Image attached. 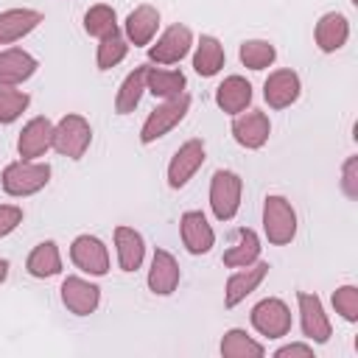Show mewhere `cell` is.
<instances>
[{
    "label": "cell",
    "mask_w": 358,
    "mask_h": 358,
    "mask_svg": "<svg viewBox=\"0 0 358 358\" xmlns=\"http://www.w3.org/2000/svg\"><path fill=\"white\" fill-rule=\"evenodd\" d=\"M50 179V165L48 162H34V159H20L6 165L3 171V190L8 196H31L42 190Z\"/></svg>",
    "instance_id": "1"
},
{
    "label": "cell",
    "mask_w": 358,
    "mask_h": 358,
    "mask_svg": "<svg viewBox=\"0 0 358 358\" xmlns=\"http://www.w3.org/2000/svg\"><path fill=\"white\" fill-rule=\"evenodd\" d=\"M263 229H266V238L268 243L274 246H285L294 241L296 235V213L291 207L288 199L282 196H266V204H263Z\"/></svg>",
    "instance_id": "2"
},
{
    "label": "cell",
    "mask_w": 358,
    "mask_h": 358,
    "mask_svg": "<svg viewBox=\"0 0 358 358\" xmlns=\"http://www.w3.org/2000/svg\"><path fill=\"white\" fill-rule=\"evenodd\" d=\"M187 109H190V95H187V92H182V95L168 98L165 103H159V106L145 117V123H143V129H140V143L148 145V143L159 140L162 134H168V131L187 115Z\"/></svg>",
    "instance_id": "3"
},
{
    "label": "cell",
    "mask_w": 358,
    "mask_h": 358,
    "mask_svg": "<svg viewBox=\"0 0 358 358\" xmlns=\"http://www.w3.org/2000/svg\"><path fill=\"white\" fill-rule=\"evenodd\" d=\"M92 143V129L81 115H64L53 126V148L70 159H81Z\"/></svg>",
    "instance_id": "4"
},
{
    "label": "cell",
    "mask_w": 358,
    "mask_h": 358,
    "mask_svg": "<svg viewBox=\"0 0 358 358\" xmlns=\"http://www.w3.org/2000/svg\"><path fill=\"white\" fill-rule=\"evenodd\" d=\"M241 190L243 182L238 173L232 171H215L213 182H210V207L215 213L218 221H229L235 218L238 207H241Z\"/></svg>",
    "instance_id": "5"
},
{
    "label": "cell",
    "mask_w": 358,
    "mask_h": 358,
    "mask_svg": "<svg viewBox=\"0 0 358 358\" xmlns=\"http://www.w3.org/2000/svg\"><path fill=\"white\" fill-rule=\"evenodd\" d=\"M252 324L266 338H282L291 333V310L282 299H274V296L260 299L252 308Z\"/></svg>",
    "instance_id": "6"
},
{
    "label": "cell",
    "mask_w": 358,
    "mask_h": 358,
    "mask_svg": "<svg viewBox=\"0 0 358 358\" xmlns=\"http://www.w3.org/2000/svg\"><path fill=\"white\" fill-rule=\"evenodd\" d=\"M193 45V34L187 25H171L165 28V34L157 39V45L148 48V59L157 64H176L179 59L187 56Z\"/></svg>",
    "instance_id": "7"
},
{
    "label": "cell",
    "mask_w": 358,
    "mask_h": 358,
    "mask_svg": "<svg viewBox=\"0 0 358 358\" xmlns=\"http://www.w3.org/2000/svg\"><path fill=\"white\" fill-rule=\"evenodd\" d=\"M201 162H204V143H201V140H187V143H182L179 151L173 154L171 165H168V185H171L173 190L185 187V185L190 182V176L201 168Z\"/></svg>",
    "instance_id": "8"
},
{
    "label": "cell",
    "mask_w": 358,
    "mask_h": 358,
    "mask_svg": "<svg viewBox=\"0 0 358 358\" xmlns=\"http://www.w3.org/2000/svg\"><path fill=\"white\" fill-rule=\"evenodd\" d=\"M70 257L87 274L103 277L109 271V252H106V246L95 235H78L73 241V246H70Z\"/></svg>",
    "instance_id": "9"
},
{
    "label": "cell",
    "mask_w": 358,
    "mask_h": 358,
    "mask_svg": "<svg viewBox=\"0 0 358 358\" xmlns=\"http://www.w3.org/2000/svg\"><path fill=\"white\" fill-rule=\"evenodd\" d=\"M232 134L243 148H263L271 134V123H268L266 112H257V109L238 112L232 120Z\"/></svg>",
    "instance_id": "10"
},
{
    "label": "cell",
    "mask_w": 358,
    "mask_h": 358,
    "mask_svg": "<svg viewBox=\"0 0 358 358\" xmlns=\"http://www.w3.org/2000/svg\"><path fill=\"white\" fill-rule=\"evenodd\" d=\"M296 302H299V319H302V333L316 341V344H324L330 338V322H327V313L322 308V299L316 294H305L299 291L296 294Z\"/></svg>",
    "instance_id": "11"
},
{
    "label": "cell",
    "mask_w": 358,
    "mask_h": 358,
    "mask_svg": "<svg viewBox=\"0 0 358 358\" xmlns=\"http://www.w3.org/2000/svg\"><path fill=\"white\" fill-rule=\"evenodd\" d=\"M62 302H64V308L70 313L90 316L101 302V288L87 282V280H81V277H67L62 282Z\"/></svg>",
    "instance_id": "12"
},
{
    "label": "cell",
    "mask_w": 358,
    "mask_h": 358,
    "mask_svg": "<svg viewBox=\"0 0 358 358\" xmlns=\"http://www.w3.org/2000/svg\"><path fill=\"white\" fill-rule=\"evenodd\" d=\"M53 145V123L48 117H34L22 126L17 151L22 159H36Z\"/></svg>",
    "instance_id": "13"
},
{
    "label": "cell",
    "mask_w": 358,
    "mask_h": 358,
    "mask_svg": "<svg viewBox=\"0 0 358 358\" xmlns=\"http://www.w3.org/2000/svg\"><path fill=\"white\" fill-rule=\"evenodd\" d=\"M263 98L271 109H285L299 98V76L294 70H274L263 84Z\"/></svg>",
    "instance_id": "14"
},
{
    "label": "cell",
    "mask_w": 358,
    "mask_h": 358,
    "mask_svg": "<svg viewBox=\"0 0 358 358\" xmlns=\"http://www.w3.org/2000/svg\"><path fill=\"white\" fill-rule=\"evenodd\" d=\"M182 241H185L190 255H204V252L213 249L215 232H213V227L207 224V218L199 210H187L182 215Z\"/></svg>",
    "instance_id": "15"
},
{
    "label": "cell",
    "mask_w": 358,
    "mask_h": 358,
    "mask_svg": "<svg viewBox=\"0 0 358 358\" xmlns=\"http://www.w3.org/2000/svg\"><path fill=\"white\" fill-rule=\"evenodd\" d=\"M266 274H268V263H255V266H246V268L235 271V274L227 280L224 305H227V308H235L238 302H243V299L263 282Z\"/></svg>",
    "instance_id": "16"
},
{
    "label": "cell",
    "mask_w": 358,
    "mask_h": 358,
    "mask_svg": "<svg viewBox=\"0 0 358 358\" xmlns=\"http://www.w3.org/2000/svg\"><path fill=\"white\" fill-rule=\"evenodd\" d=\"M176 285H179V263L173 260L171 252L157 249L151 260V271H148V288L159 296H168L176 291Z\"/></svg>",
    "instance_id": "17"
},
{
    "label": "cell",
    "mask_w": 358,
    "mask_h": 358,
    "mask_svg": "<svg viewBox=\"0 0 358 358\" xmlns=\"http://www.w3.org/2000/svg\"><path fill=\"white\" fill-rule=\"evenodd\" d=\"M42 22V14L34 8H8L0 11V45L17 42L25 34H31Z\"/></svg>",
    "instance_id": "18"
},
{
    "label": "cell",
    "mask_w": 358,
    "mask_h": 358,
    "mask_svg": "<svg viewBox=\"0 0 358 358\" xmlns=\"http://www.w3.org/2000/svg\"><path fill=\"white\" fill-rule=\"evenodd\" d=\"M215 103L227 112V115H238L252 103V84L243 76H229L218 84L215 90Z\"/></svg>",
    "instance_id": "19"
},
{
    "label": "cell",
    "mask_w": 358,
    "mask_h": 358,
    "mask_svg": "<svg viewBox=\"0 0 358 358\" xmlns=\"http://www.w3.org/2000/svg\"><path fill=\"white\" fill-rule=\"evenodd\" d=\"M157 28H159V11L154 6H148V3H143V6H137L126 17V42H131V45H148L154 39Z\"/></svg>",
    "instance_id": "20"
},
{
    "label": "cell",
    "mask_w": 358,
    "mask_h": 358,
    "mask_svg": "<svg viewBox=\"0 0 358 358\" xmlns=\"http://www.w3.org/2000/svg\"><path fill=\"white\" fill-rule=\"evenodd\" d=\"M313 36H316L319 50L336 53L338 48H344V42H347V36H350V22H347L344 14L330 11V14H324V17L316 22V34H313Z\"/></svg>",
    "instance_id": "21"
},
{
    "label": "cell",
    "mask_w": 358,
    "mask_h": 358,
    "mask_svg": "<svg viewBox=\"0 0 358 358\" xmlns=\"http://www.w3.org/2000/svg\"><path fill=\"white\" fill-rule=\"evenodd\" d=\"M36 70V59L20 48L0 50V84H22Z\"/></svg>",
    "instance_id": "22"
},
{
    "label": "cell",
    "mask_w": 358,
    "mask_h": 358,
    "mask_svg": "<svg viewBox=\"0 0 358 358\" xmlns=\"http://www.w3.org/2000/svg\"><path fill=\"white\" fill-rule=\"evenodd\" d=\"M115 246H117V263L123 271H137L145 255L143 235L131 227H117L115 229Z\"/></svg>",
    "instance_id": "23"
},
{
    "label": "cell",
    "mask_w": 358,
    "mask_h": 358,
    "mask_svg": "<svg viewBox=\"0 0 358 358\" xmlns=\"http://www.w3.org/2000/svg\"><path fill=\"white\" fill-rule=\"evenodd\" d=\"M260 255V238L255 229H238L235 232V243L224 252V266L229 268H246L257 260Z\"/></svg>",
    "instance_id": "24"
},
{
    "label": "cell",
    "mask_w": 358,
    "mask_h": 358,
    "mask_svg": "<svg viewBox=\"0 0 358 358\" xmlns=\"http://www.w3.org/2000/svg\"><path fill=\"white\" fill-rule=\"evenodd\" d=\"M25 268L31 277H53L62 271V255H59V246L53 241H42L39 246H34V252L28 255L25 260Z\"/></svg>",
    "instance_id": "25"
},
{
    "label": "cell",
    "mask_w": 358,
    "mask_h": 358,
    "mask_svg": "<svg viewBox=\"0 0 358 358\" xmlns=\"http://www.w3.org/2000/svg\"><path fill=\"white\" fill-rule=\"evenodd\" d=\"M185 84L187 78L179 73V70H157V67H148L145 73V90L154 95V98H176L185 92Z\"/></svg>",
    "instance_id": "26"
},
{
    "label": "cell",
    "mask_w": 358,
    "mask_h": 358,
    "mask_svg": "<svg viewBox=\"0 0 358 358\" xmlns=\"http://www.w3.org/2000/svg\"><path fill=\"white\" fill-rule=\"evenodd\" d=\"M145 73H148V67L143 64V67H134V70L123 78V84H120V90H117V98H115L117 115H129V112L137 109V103H140V98H143V92H145Z\"/></svg>",
    "instance_id": "27"
},
{
    "label": "cell",
    "mask_w": 358,
    "mask_h": 358,
    "mask_svg": "<svg viewBox=\"0 0 358 358\" xmlns=\"http://www.w3.org/2000/svg\"><path fill=\"white\" fill-rule=\"evenodd\" d=\"M193 67L199 76L210 78L224 67V48L215 36H201L196 45V56H193Z\"/></svg>",
    "instance_id": "28"
},
{
    "label": "cell",
    "mask_w": 358,
    "mask_h": 358,
    "mask_svg": "<svg viewBox=\"0 0 358 358\" xmlns=\"http://www.w3.org/2000/svg\"><path fill=\"white\" fill-rule=\"evenodd\" d=\"M221 355H224V358H263L266 350H263V344H257L255 338H249L246 330L232 327V330L224 333Z\"/></svg>",
    "instance_id": "29"
},
{
    "label": "cell",
    "mask_w": 358,
    "mask_h": 358,
    "mask_svg": "<svg viewBox=\"0 0 358 358\" xmlns=\"http://www.w3.org/2000/svg\"><path fill=\"white\" fill-rule=\"evenodd\" d=\"M126 53H129L126 36H123L117 28L109 31L106 36H101V45H98V56H95L98 70H112L115 64H120V62L126 59Z\"/></svg>",
    "instance_id": "30"
},
{
    "label": "cell",
    "mask_w": 358,
    "mask_h": 358,
    "mask_svg": "<svg viewBox=\"0 0 358 358\" xmlns=\"http://www.w3.org/2000/svg\"><path fill=\"white\" fill-rule=\"evenodd\" d=\"M31 103V95L14 90L11 84H0V123H14Z\"/></svg>",
    "instance_id": "31"
},
{
    "label": "cell",
    "mask_w": 358,
    "mask_h": 358,
    "mask_svg": "<svg viewBox=\"0 0 358 358\" xmlns=\"http://www.w3.org/2000/svg\"><path fill=\"white\" fill-rule=\"evenodd\" d=\"M274 59H277V50H274V45L266 42V39H249V42L241 45V62H243L249 70H263V67H268Z\"/></svg>",
    "instance_id": "32"
},
{
    "label": "cell",
    "mask_w": 358,
    "mask_h": 358,
    "mask_svg": "<svg viewBox=\"0 0 358 358\" xmlns=\"http://www.w3.org/2000/svg\"><path fill=\"white\" fill-rule=\"evenodd\" d=\"M117 28V17H115V8L112 6H103V3H98V6H92L87 14H84V31L90 34V36H106L109 31H115Z\"/></svg>",
    "instance_id": "33"
},
{
    "label": "cell",
    "mask_w": 358,
    "mask_h": 358,
    "mask_svg": "<svg viewBox=\"0 0 358 358\" xmlns=\"http://www.w3.org/2000/svg\"><path fill=\"white\" fill-rule=\"evenodd\" d=\"M333 308L341 313L347 322H358V288L355 285H341L333 294Z\"/></svg>",
    "instance_id": "34"
},
{
    "label": "cell",
    "mask_w": 358,
    "mask_h": 358,
    "mask_svg": "<svg viewBox=\"0 0 358 358\" xmlns=\"http://www.w3.org/2000/svg\"><path fill=\"white\" fill-rule=\"evenodd\" d=\"M341 187L350 199H358V157H347L341 168Z\"/></svg>",
    "instance_id": "35"
},
{
    "label": "cell",
    "mask_w": 358,
    "mask_h": 358,
    "mask_svg": "<svg viewBox=\"0 0 358 358\" xmlns=\"http://www.w3.org/2000/svg\"><path fill=\"white\" fill-rule=\"evenodd\" d=\"M22 221V210L17 204H0V238H6L8 232H14Z\"/></svg>",
    "instance_id": "36"
},
{
    "label": "cell",
    "mask_w": 358,
    "mask_h": 358,
    "mask_svg": "<svg viewBox=\"0 0 358 358\" xmlns=\"http://www.w3.org/2000/svg\"><path fill=\"white\" fill-rule=\"evenodd\" d=\"M288 355H305V358H310L313 355V347L310 344H285V347H280L274 352V358H288Z\"/></svg>",
    "instance_id": "37"
},
{
    "label": "cell",
    "mask_w": 358,
    "mask_h": 358,
    "mask_svg": "<svg viewBox=\"0 0 358 358\" xmlns=\"http://www.w3.org/2000/svg\"><path fill=\"white\" fill-rule=\"evenodd\" d=\"M6 277H8V260H3V257H0V282H3Z\"/></svg>",
    "instance_id": "38"
},
{
    "label": "cell",
    "mask_w": 358,
    "mask_h": 358,
    "mask_svg": "<svg viewBox=\"0 0 358 358\" xmlns=\"http://www.w3.org/2000/svg\"><path fill=\"white\" fill-rule=\"evenodd\" d=\"M350 3H355V6H358V0H350Z\"/></svg>",
    "instance_id": "39"
}]
</instances>
